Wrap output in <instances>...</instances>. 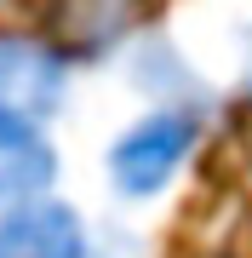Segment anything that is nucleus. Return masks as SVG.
<instances>
[{
	"label": "nucleus",
	"instance_id": "f257e3e1",
	"mask_svg": "<svg viewBox=\"0 0 252 258\" xmlns=\"http://www.w3.org/2000/svg\"><path fill=\"white\" fill-rule=\"evenodd\" d=\"M201 144V109L184 98L160 103V109L138 115L121 138L109 144V184L126 201H149L178 178V166L189 161V149Z\"/></svg>",
	"mask_w": 252,
	"mask_h": 258
},
{
	"label": "nucleus",
	"instance_id": "f03ea898",
	"mask_svg": "<svg viewBox=\"0 0 252 258\" xmlns=\"http://www.w3.org/2000/svg\"><path fill=\"white\" fill-rule=\"evenodd\" d=\"M69 98V63L46 40L29 35H0V109L23 120H52Z\"/></svg>",
	"mask_w": 252,
	"mask_h": 258
},
{
	"label": "nucleus",
	"instance_id": "7ed1b4c3",
	"mask_svg": "<svg viewBox=\"0 0 252 258\" xmlns=\"http://www.w3.org/2000/svg\"><path fill=\"white\" fill-rule=\"evenodd\" d=\"M0 258H92V235L69 201L29 195L0 212Z\"/></svg>",
	"mask_w": 252,
	"mask_h": 258
},
{
	"label": "nucleus",
	"instance_id": "20e7f679",
	"mask_svg": "<svg viewBox=\"0 0 252 258\" xmlns=\"http://www.w3.org/2000/svg\"><path fill=\"white\" fill-rule=\"evenodd\" d=\"M57 178V155L46 144V132L35 120L0 109V201H29V195H46Z\"/></svg>",
	"mask_w": 252,
	"mask_h": 258
}]
</instances>
